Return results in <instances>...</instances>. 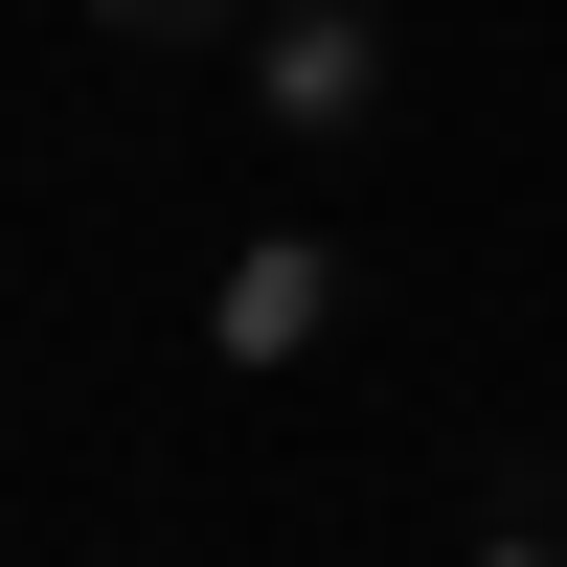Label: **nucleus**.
Listing matches in <instances>:
<instances>
[{"instance_id": "nucleus-4", "label": "nucleus", "mask_w": 567, "mask_h": 567, "mask_svg": "<svg viewBox=\"0 0 567 567\" xmlns=\"http://www.w3.org/2000/svg\"><path fill=\"white\" fill-rule=\"evenodd\" d=\"M454 567H567V523H477V545H454Z\"/></svg>"}, {"instance_id": "nucleus-2", "label": "nucleus", "mask_w": 567, "mask_h": 567, "mask_svg": "<svg viewBox=\"0 0 567 567\" xmlns=\"http://www.w3.org/2000/svg\"><path fill=\"white\" fill-rule=\"evenodd\" d=\"M318 318H341V250L318 227H250L227 296H205V363H318Z\"/></svg>"}, {"instance_id": "nucleus-3", "label": "nucleus", "mask_w": 567, "mask_h": 567, "mask_svg": "<svg viewBox=\"0 0 567 567\" xmlns=\"http://www.w3.org/2000/svg\"><path fill=\"white\" fill-rule=\"evenodd\" d=\"M91 23H114V45H250L272 0H91Z\"/></svg>"}, {"instance_id": "nucleus-1", "label": "nucleus", "mask_w": 567, "mask_h": 567, "mask_svg": "<svg viewBox=\"0 0 567 567\" xmlns=\"http://www.w3.org/2000/svg\"><path fill=\"white\" fill-rule=\"evenodd\" d=\"M227 91H250L296 159H341V136H386V114H409V23H386V0H272V23L227 45Z\"/></svg>"}]
</instances>
